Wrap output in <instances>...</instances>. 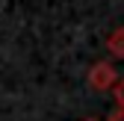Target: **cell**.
Masks as SVG:
<instances>
[{"instance_id":"1","label":"cell","mask_w":124,"mask_h":121,"mask_svg":"<svg viewBox=\"0 0 124 121\" xmlns=\"http://www.w3.org/2000/svg\"><path fill=\"white\" fill-rule=\"evenodd\" d=\"M115 80H118L115 77V68L109 62H95L92 71H89V86L95 89V92H109Z\"/></svg>"},{"instance_id":"2","label":"cell","mask_w":124,"mask_h":121,"mask_svg":"<svg viewBox=\"0 0 124 121\" xmlns=\"http://www.w3.org/2000/svg\"><path fill=\"white\" fill-rule=\"evenodd\" d=\"M106 47H109L112 56L124 59V27H118V30H112V33H109V38H106Z\"/></svg>"},{"instance_id":"3","label":"cell","mask_w":124,"mask_h":121,"mask_svg":"<svg viewBox=\"0 0 124 121\" xmlns=\"http://www.w3.org/2000/svg\"><path fill=\"white\" fill-rule=\"evenodd\" d=\"M112 95H115V100H118V109H124V77H118V80L112 83Z\"/></svg>"},{"instance_id":"4","label":"cell","mask_w":124,"mask_h":121,"mask_svg":"<svg viewBox=\"0 0 124 121\" xmlns=\"http://www.w3.org/2000/svg\"><path fill=\"white\" fill-rule=\"evenodd\" d=\"M109 121H124V109H118V112H115V115H112Z\"/></svg>"}]
</instances>
